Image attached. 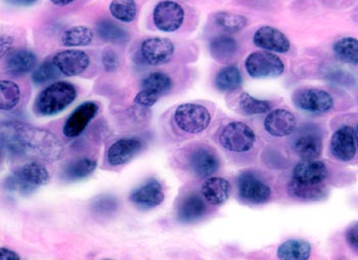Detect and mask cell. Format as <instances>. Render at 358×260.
Here are the masks:
<instances>
[{"mask_svg": "<svg viewBox=\"0 0 358 260\" xmlns=\"http://www.w3.org/2000/svg\"><path fill=\"white\" fill-rule=\"evenodd\" d=\"M238 107L245 114L254 116V114H262L271 112L273 105L268 100L254 98L249 93H242L238 98Z\"/></svg>", "mask_w": 358, "mask_h": 260, "instance_id": "e575fe53", "label": "cell"}, {"mask_svg": "<svg viewBox=\"0 0 358 260\" xmlns=\"http://www.w3.org/2000/svg\"><path fill=\"white\" fill-rule=\"evenodd\" d=\"M10 3L14 4V6H29L32 4L36 3L38 0H6Z\"/></svg>", "mask_w": 358, "mask_h": 260, "instance_id": "7bdbcfd3", "label": "cell"}, {"mask_svg": "<svg viewBox=\"0 0 358 260\" xmlns=\"http://www.w3.org/2000/svg\"><path fill=\"white\" fill-rule=\"evenodd\" d=\"M333 49L340 61L348 65H358V39L344 37L335 42Z\"/></svg>", "mask_w": 358, "mask_h": 260, "instance_id": "f1b7e54d", "label": "cell"}, {"mask_svg": "<svg viewBox=\"0 0 358 260\" xmlns=\"http://www.w3.org/2000/svg\"><path fill=\"white\" fill-rule=\"evenodd\" d=\"M59 70L55 68L52 61H45L33 72L32 81L36 85L50 82L59 77Z\"/></svg>", "mask_w": 358, "mask_h": 260, "instance_id": "8d00e7d4", "label": "cell"}, {"mask_svg": "<svg viewBox=\"0 0 358 260\" xmlns=\"http://www.w3.org/2000/svg\"><path fill=\"white\" fill-rule=\"evenodd\" d=\"M176 47L171 40L163 37L145 39L141 45V55L150 66H162L171 61Z\"/></svg>", "mask_w": 358, "mask_h": 260, "instance_id": "9c48e42d", "label": "cell"}, {"mask_svg": "<svg viewBox=\"0 0 358 260\" xmlns=\"http://www.w3.org/2000/svg\"><path fill=\"white\" fill-rule=\"evenodd\" d=\"M216 25L229 33H236L246 27L248 20L244 15L229 12H218L214 15Z\"/></svg>", "mask_w": 358, "mask_h": 260, "instance_id": "836d02e7", "label": "cell"}, {"mask_svg": "<svg viewBox=\"0 0 358 260\" xmlns=\"http://www.w3.org/2000/svg\"><path fill=\"white\" fill-rule=\"evenodd\" d=\"M310 244L304 240L291 239L280 244L278 248V257L282 260H307L311 255Z\"/></svg>", "mask_w": 358, "mask_h": 260, "instance_id": "cb8c5ba5", "label": "cell"}, {"mask_svg": "<svg viewBox=\"0 0 358 260\" xmlns=\"http://www.w3.org/2000/svg\"><path fill=\"white\" fill-rule=\"evenodd\" d=\"M355 140H357V147H358V125H357V128H355Z\"/></svg>", "mask_w": 358, "mask_h": 260, "instance_id": "f6af8a7d", "label": "cell"}, {"mask_svg": "<svg viewBox=\"0 0 358 260\" xmlns=\"http://www.w3.org/2000/svg\"><path fill=\"white\" fill-rule=\"evenodd\" d=\"M247 72L255 79L276 78L282 76L285 65L278 55L271 52H256L247 57Z\"/></svg>", "mask_w": 358, "mask_h": 260, "instance_id": "5b68a950", "label": "cell"}, {"mask_svg": "<svg viewBox=\"0 0 358 260\" xmlns=\"http://www.w3.org/2000/svg\"><path fill=\"white\" fill-rule=\"evenodd\" d=\"M253 42L257 47L271 52L286 54L291 48L288 37L275 27L263 26L254 34Z\"/></svg>", "mask_w": 358, "mask_h": 260, "instance_id": "7c38bea8", "label": "cell"}, {"mask_svg": "<svg viewBox=\"0 0 358 260\" xmlns=\"http://www.w3.org/2000/svg\"><path fill=\"white\" fill-rule=\"evenodd\" d=\"M172 83L171 78L164 72H155L145 77L141 82V88L148 91L152 92L158 96L164 95V94L171 90Z\"/></svg>", "mask_w": 358, "mask_h": 260, "instance_id": "d6a6232c", "label": "cell"}, {"mask_svg": "<svg viewBox=\"0 0 358 260\" xmlns=\"http://www.w3.org/2000/svg\"><path fill=\"white\" fill-rule=\"evenodd\" d=\"M96 162L92 158H81L68 165L65 171L66 177L69 180H81L88 177L96 169Z\"/></svg>", "mask_w": 358, "mask_h": 260, "instance_id": "d590c367", "label": "cell"}, {"mask_svg": "<svg viewBox=\"0 0 358 260\" xmlns=\"http://www.w3.org/2000/svg\"><path fill=\"white\" fill-rule=\"evenodd\" d=\"M0 259L1 260H20L21 259V257L17 254L15 251L10 250L8 248H4V247H1L0 249Z\"/></svg>", "mask_w": 358, "mask_h": 260, "instance_id": "b9f144b4", "label": "cell"}, {"mask_svg": "<svg viewBox=\"0 0 358 260\" xmlns=\"http://www.w3.org/2000/svg\"><path fill=\"white\" fill-rule=\"evenodd\" d=\"M328 167L320 160H302L293 169V180L303 184H322L328 177Z\"/></svg>", "mask_w": 358, "mask_h": 260, "instance_id": "ac0fdd59", "label": "cell"}, {"mask_svg": "<svg viewBox=\"0 0 358 260\" xmlns=\"http://www.w3.org/2000/svg\"><path fill=\"white\" fill-rule=\"evenodd\" d=\"M99 109V105L94 101H87L79 105L66 121L63 128L64 135L67 138L79 137L96 118Z\"/></svg>", "mask_w": 358, "mask_h": 260, "instance_id": "8fae6325", "label": "cell"}, {"mask_svg": "<svg viewBox=\"0 0 358 260\" xmlns=\"http://www.w3.org/2000/svg\"><path fill=\"white\" fill-rule=\"evenodd\" d=\"M110 14L117 21L131 23L138 15L136 0H112L109 6Z\"/></svg>", "mask_w": 358, "mask_h": 260, "instance_id": "f546056e", "label": "cell"}, {"mask_svg": "<svg viewBox=\"0 0 358 260\" xmlns=\"http://www.w3.org/2000/svg\"><path fill=\"white\" fill-rule=\"evenodd\" d=\"M94 33L85 26H75L68 28L62 35V44L66 47H81L87 46L94 40Z\"/></svg>", "mask_w": 358, "mask_h": 260, "instance_id": "4316f807", "label": "cell"}, {"mask_svg": "<svg viewBox=\"0 0 358 260\" xmlns=\"http://www.w3.org/2000/svg\"><path fill=\"white\" fill-rule=\"evenodd\" d=\"M207 206L203 197L199 194H189L181 200L178 206V217L179 222L189 224L196 222L206 213Z\"/></svg>", "mask_w": 358, "mask_h": 260, "instance_id": "44dd1931", "label": "cell"}, {"mask_svg": "<svg viewBox=\"0 0 358 260\" xmlns=\"http://www.w3.org/2000/svg\"><path fill=\"white\" fill-rule=\"evenodd\" d=\"M2 149L15 158L31 156L57 162L64 154L61 141L52 132L25 123H6L1 125Z\"/></svg>", "mask_w": 358, "mask_h": 260, "instance_id": "6da1fadb", "label": "cell"}, {"mask_svg": "<svg viewBox=\"0 0 358 260\" xmlns=\"http://www.w3.org/2000/svg\"><path fill=\"white\" fill-rule=\"evenodd\" d=\"M214 83L220 91H234L242 85V74L236 66H227L217 72Z\"/></svg>", "mask_w": 358, "mask_h": 260, "instance_id": "83f0119b", "label": "cell"}, {"mask_svg": "<svg viewBox=\"0 0 358 260\" xmlns=\"http://www.w3.org/2000/svg\"><path fill=\"white\" fill-rule=\"evenodd\" d=\"M164 191L159 181L151 178L143 186L138 187L131 194L130 200L136 206L143 209L154 208L164 201Z\"/></svg>", "mask_w": 358, "mask_h": 260, "instance_id": "e0dca14e", "label": "cell"}, {"mask_svg": "<svg viewBox=\"0 0 358 260\" xmlns=\"http://www.w3.org/2000/svg\"><path fill=\"white\" fill-rule=\"evenodd\" d=\"M297 120L291 112L278 109L268 112L264 120V129L276 138L287 137L295 132Z\"/></svg>", "mask_w": 358, "mask_h": 260, "instance_id": "5bb4252c", "label": "cell"}, {"mask_svg": "<svg viewBox=\"0 0 358 260\" xmlns=\"http://www.w3.org/2000/svg\"><path fill=\"white\" fill-rule=\"evenodd\" d=\"M50 1L52 2V4H55V6L63 8V6H69V4L72 3L75 0H50Z\"/></svg>", "mask_w": 358, "mask_h": 260, "instance_id": "ee69618b", "label": "cell"}, {"mask_svg": "<svg viewBox=\"0 0 358 260\" xmlns=\"http://www.w3.org/2000/svg\"><path fill=\"white\" fill-rule=\"evenodd\" d=\"M294 148L302 160H317L322 152V138L315 134L301 136L296 140Z\"/></svg>", "mask_w": 358, "mask_h": 260, "instance_id": "d4e9b609", "label": "cell"}, {"mask_svg": "<svg viewBox=\"0 0 358 260\" xmlns=\"http://www.w3.org/2000/svg\"><path fill=\"white\" fill-rule=\"evenodd\" d=\"M346 241L349 246L358 253V222L349 227L346 232Z\"/></svg>", "mask_w": 358, "mask_h": 260, "instance_id": "60d3db41", "label": "cell"}, {"mask_svg": "<svg viewBox=\"0 0 358 260\" xmlns=\"http://www.w3.org/2000/svg\"><path fill=\"white\" fill-rule=\"evenodd\" d=\"M174 122L182 132L199 134L211 123V114L206 107L196 103H183L174 112Z\"/></svg>", "mask_w": 358, "mask_h": 260, "instance_id": "3957f363", "label": "cell"}, {"mask_svg": "<svg viewBox=\"0 0 358 260\" xmlns=\"http://www.w3.org/2000/svg\"><path fill=\"white\" fill-rule=\"evenodd\" d=\"M77 98V89L72 83L57 81L42 90L34 102V110L42 116H55Z\"/></svg>", "mask_w": 358, "mask_h": 260, "instance_id": "7a4b0ae2", "label": "cell"}, {"mask_svg": "<svg viewBox=\"0 0 358 260\" xmlns=\"http://www.w3.org/2000/svg\"><path fill=\"white\" fill-rule=\"evenodd\" d=\"M288 192L292 197L302 200H318L324 195L322 184H303V183L297 182L293 178L289 182Z\"/></svg>", "mask_w": 358, "mask_h": 260, "instance_id": "4dcf8cb0", "label": "cell"}, {"mask_svg": "<svg viewBox=\"0 0 358 260\" xmlns=\"http://www.w3.org/2000/svg\"><path fill=\"white\" fill-rule=\"evenodd\" d=\"M101 63L103 69L108 72H114L120 67V59L118 54L112 49H105L101 54Z\"/></svg>", "mask_w": 358, "mask_h": 260, "instance_id": "74e56055", "label": "cell"}, {"mask_svg": "<svg viewBox=\"0 0 358 260\" xmlns=\"http://www.w3.org/2000/svg\"><path fill=\"white\" fill-rule=\"evenodd\" d=\"M96 34L101 40L110 43H125L129 38L127 31L109 19H101L96 23Z\"/></svg>", "mask_w": 358, "mask_h": 260, "instance_id": "484cf974", "label": "cell"}, {"mask_svg": "<svg viewBox=\"0 0 358 260\" xmlns=\"http://www.w3.org/2000/svg\"><path fill=\"white\" fill-rule=\"evenodd\" d=\"M355 130L349 125L338 129L331 139L330 149L334 158L341 162H350L357 153Z\"/></svg>", "mask_w": 358, "mask_h": 260, "instance_id": "4fadbf2b", "label": "cell"}, {"mask_svg": "<svg viewBox=\"0 0 358 260\" xmlns=\"http://www.w3.org/2000/svg\"><path fill=\"white\" fill-rule=\"evenodd\" d=\"M52 63L64 76L76 77L83 74L90 67V59L83 50L69 49L57 52Z\"/></svg>", "mask_w": 358, "mask_h": 260, "instance_id": "30bf717a", "label": "cell"}, {"mask_svg": "<svg viewBox=\"0 0 358 260\" xmlns=\"http://www.w3.org/2000/svg\"><path fill=\"white\" fill-rule=\"evenodd\" d=\"M220 160L215 152L208 147L194 149L189 158V165L194 175L200 178H210L220 169Z\"/></svg>", "mask_w": 358, "mask_h": 260, "instance_id": "9a60e30c", "label": "cell"}, {"mask_svg": "<svg viewBox=\"0 0 358 260\" xmlns=\"http://www.w3.org/2000/svg\"><path fill=\"white\" fill-rule=\"evenodd\" d=\"M159 98H160V96L157 95V94L148 91V90L141 89V91L136 94L134 102L141 105V107H151L156 105Z\"/></svg>", "mask_w": 358, "mask_h": 260, "instance_id": "f35d334b", "label": "cell"}, {"mask_svg": "<svg viewBox=\"0 0 358 260\" xmlns=\"http://www.w3.org/2000/svg\"><path fill=\"white\" fill-rule=\"evenodd\" d=\"M238 52V43L233 37L221 35L210 42V54L215 61L227 63L236 56Z\"/></svg>", "mask_w": 358, "mask_h": 260, "instance_id": "603a6c76", "label": "cell"}, {"mask_svg": "<svg viewBox=\"0 0 358 260\" xmlns=\"http://www.w3.org/2000/svg\"><path fill=\"white\" fill-rule=\"evenodd\" d=\"M256 141L255 132L247 123L231 122L221 130L220 142L221 146L231 152L249 151Z\"/></svg>", "mask_w": 358, "mask_h": 260, "instance_id": "277c9868", "label": "cell"}, {"mask_svg": "<svg viewBox=\"0 0 358 260\" xmlns=\"http://www.w3.org/2000/svg\"><path fill=\"white\" fill-rule=\"evenodd\" d=\"M185 15V10L178 2L162 0L152 10V21L158 30L173 33L182 26Z\"/></svg>", "mask_w": 358, "mask_h": 260, "instance_id": "52a82bcc", "label": "cell"}, {"mask_svg": "<svg viewBox=\"0 0 358 260\" xmlns=\"http://www.w3.org/2000/svg\"><path fill=\"white\" fill-rule=\"evenodd\" d=\"M94 207H96V211L101 213V215H105V213H112V211H115V208L117 207V202L115 198L106 196V197L97 200Z\"/></svg>", "mask_w": 358, "mask_h": 260, "instance_id": "ab89813d", "label": "cell"}, {"mask_svg": "<svg viewBox=\"0 0 358 260\" xmlns=\"http://www.w3.org/2000/svg\"><path fill=\"white\" fill-rule=\"evenodd\" d=\"M143 144L139 139L123 138L110 145L107 160L112 167H121L129 162L143 149Z\"/></svg>", "mask_w": 358, "mask_h": 260, "instance_id": "2e32d148", "label": "cell"}, {"mask_svg": "<svg viewBox=\"0 0 358 260\" xmlns=\"http://www.w3.org/2000/svg\"><path fill=\"white\" fill-rule=\"evenodd\" d=\"M13 175L21 180L22 182L30 185V186L36 187L43 186L48 184L50 180V173L48 169L43 165L37 162H28L23 167L15 169Z\"/></svg>", "mask_w": 358, "mask_h": 260, "instance_id": "7402d4cb", "label": "cell"}, {"mask_svg": "<svg viewBox=\"0 0 358 260\" xmlns=\"http://www.w3.org/2000/svg\"><path fill=\"white\" fill-rule=\"evenodd\" d=\"M37 57L28 49H17L6 55V70L13 77H21L34 70Z\"/></svg>", "mask_w": 358, "mask_h": 260, "instance_id": "d6986e66", "label": "cell"}, {"mask_svg": "<svg viewBox=\"0 0 358 260\" xmlns=\"http://www.w3.org/2000/svg\"><path fill=\"white\" fill-rule=\"evenodd\" d=\"M292 101L298 109L313 114H322L334 107V98L329 92L317 88L297 90Z\"/></svg>", "mask_w": 358, "mask_h": 260, "instance_id": "8992f818", "label": "cell"}, {"mask_svg": "<svg viewBox=\"0 0 358 260\" xmlns=\"http://www.w3.org/2000/svg\"><path fill=\"white\" fill-rule=\"evenodd\" d=\"M231 194L229 181L220 177H210L202 186V195L212 206H220L227 202Z\"/></svg>", "mask_w": 358, "mask_h": 260, "instance_id": "ffe728a7", "label": "cell"}, {"mask_svg": "<svg viewBox=\"0 0 358 260\" xmlns=\"http://www.w3.org/2000/svg\"><path fill=\"white\" fill-rule=\"evenodd\" d=\"M21 89L17 83L10 80L0 82V109L10 112L19 105Z\"/></svg>", "mask_w": 358, "mask_h": 260, "instance_id": "1f68e13d", "label": "cell"}, {"mask_svg": "<svg viewBox=\"0 0 358 260\" xmlns=\"http://www.w3.org/2000/svg\"><path fill=\"white\" fill-rule=\"evenodd\" d=\"M238 189L240 197L250 204H265L271 197V187L250 171L241 174L238 178Z\"/></svg>", "mask_w": 358, "mask_h": 260, "instance_id": "ba28073f", "label": "cell"}]
</instances>
